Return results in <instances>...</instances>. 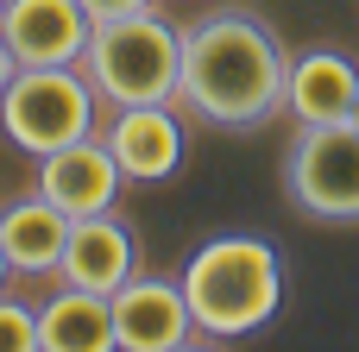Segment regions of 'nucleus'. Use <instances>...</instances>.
<instances>
[{
	"instance_id": "f257e3e1",
	"label": "nucleus",
	"mask_w": 359,
	"mask_h": 352,
	"mask_svg": "<svg viewBox=\"0 0 359 352\" xmlns=\"http://www.w3.org/2000/svg\"><path fill=\"white\" fill-rule=\"evenodd\" d=\"M284 76H290V50L259 13L215 6L183 25L177 101L196 120H208L221 132H259L265 120L284 113Z\"/></svg>"
},
{
	"instance_id": "f03ea898",
	"label": "nucleus",
	"mask_w": 359,
	"mask_h": 352,
	"mask_svg": "<svg viewBox=\"0 0 359 352\" xmlns=\"http://www.w3.org/2000/svg\"><path fill=\"white\" fill-rule=\"evenodd\" d=\"M177 283L208 340H246L284 309V252L259 233H215L189 252Z\"/></svg>"
},
{
	"instance_id": "7ed1b4c3",
	"label": "nucleus",
	"mask_w": 359,
	"mask_h": 352,
	"mask_svg": "<svg viewBox=\"0 0 359 352\" xmlns=\"http://www.w3.org/2000/svg\"><path fill=\"white\" fill-rule=\"evenodd\" d=\"M82 76L95 82V94L107 107L177 101V82H183V25H170L151 6L101 19L95 38H88V50H82Z\"/></svg>"
},
{
	"instance_id": "20e7f679",
	"label": "nucleus",
	"mask_w": 359,
	"mask_h": 352,
	"mask_svg": "<svg viewBox=\"0 0 359 352\" xmlns=\"http://www.w3.org/2000/svg\"><path fill=\"white\" fill-rule=\"evenodd\" d=\"M95 113H101V94L95 82L82 76V63H44V69H19L0 94V126L19 151L44 157V151H63L76 139L95 132Z\"/></svg>"
},
{
	"instance_id": "39448f33",
	"label": "nucleus",
	"mask_w": 359,
	"mask_h": 352,
	"mask_svg": "<svg viewBox=\"0 0 359 352\" xmlns=\"http://www.w3.org/2000/svg\"><path fill=\"white\" fill-rule=\"evenodd\" d=\"M284 189L303 220L359 227V126H297L284 151Z\"/></svg>"
},
{
	"instance_id": "423d86ee",
	"label": "nucleus",
	"mask_w": 359,
	"mask_h": 352,
	"mask_svg": "<svg viewBox=\"0 0 359 352\" xmlns=\"http://www.w3.org/2000/svg\"><path fill=\"white\" fill-rule=\"evenodd\" d=\"M196 315H189V296L177 277H151V271H133L120 290H114V346L120 352H183L196 346Z\"/></svg>"
},
{
	"instance_id": "0eeeda50",
	"label": "nucleus",
	"mask_w": 359,
	"mask_h": 352,
	"mask_svg": "<svg viewBox=\"0 0 359 352\" xmlns=\"http://www.w3.org/2000/svg\"><path fill=\"white\" fill-rule=\"evenodd\" d=\"M114 164L126 170V183H164L183 170V151H189V132L177 120L170 101H139V107H114V126L101 132Z\"/></svg>"
},
{
	"instance_id": "6e6552de",
	"label": "nucleus",
	"mask_w": 359,
	"mask_h": 352,
	"mask_svg": "<svg viewBox=\"0 0 359 352\" xmlns=\"http://www.w3.org/2000/svg\"><path fill=\"white\" fill-rule=\"evenodd\" d=\"M120 189H126V170L114 164V151H107L101 132H88V139H76V145L38 157V195H50L69 220L107 214V208L120 202Z\"/></svg>"
},
{
	"instance_id": "1a4fd4ad",
	"label": "nucleus",
	"mask_w": 359,
	"mask_h": 352,
	"mask_svg": "<svg viewBox=\"0 0 359 352\" xmlns=\"http://www.w3.org/2000/svg\"><path fill=\"white\" fill-rule=\"evenodd\" d=\"M0 38L13 44L19 69H44V63H82L95 19L82 0H6L0 13Z\"/></svg>"
},
{
	"instance_id": "9d476101",
	"label": "nucleus",
	"mask_w": 359,
	"mask_h": 352,
	"mask_svg": "<svg viewBox=\"0 0 359 352\" xmlns=\"http://www.w3.org/2000/svg\"><path fill=\"white\" fill-rule=\"evenodd\" d=\"M133 271H139V233H133L114 208H107V214H82V220H69L57 283H76V290H101V296H114Z\"/></svg>"
},
{
	"instance_id": "9b49d317",
	"label": "nucleus",
	"mask_w": 359,
	"mask_h": 352,
	"mask_svg": "<svg viewBox=\"0 0 359 352\" xmlns=\"http://www.w3.org/2000/svg\"><path fill=\"white\" fill-rule=\"evenodd\" d=\"M359 101V63L347 50H297L284 76V113L297 126H341Z\"/></svg>"
},
{
	"instance_id": "f8f14e48",
	"label": "nucleus",
	"mask_w": 359,
	"mask_h": 352,
	"mask_svg": "<svg viewBox=\"0 0 359 352\" xmlns=\"http://www.w3.org/2000/svg\"><path fill=\"white\" fill-rule=\"evenodd\" d=\"M63 239H69V214L50 195H19L0 208V252L13 277H57Z\"/></svg>"
},
{
	"instance_id": "ddd939ff",
	"label": "nucleus",
	"mask_w": 359,
	"mask_h": 352,
	"mask_svg": "<svg viewBox=\"0 0 359 352\" xmlns=\"http://www.w3.org/2000/svg\"><path fill=\"white\" fill-rule=\"evenodd\" d=\"M38 352H114V296L63 283L38 309Z\"/></svg>"
},
{
	"instance_id": "4468645a",
	"label": "nucleus",
	"mask_w": 359,
	"mask_h": 352,
	"mask_svg": "<svg viewBox=\"0 0 359 352\" xmlns=\"http://www.w3.org/2000/svg\"><path fill=\"white\" fill-rule=\"evenodd\" d=\"M0 352H38V309L0 290Z\"/></svg>"
},
{
	"instance_id": "2eb2a0df",
	"label": "nucleus",
	"mask_w": 359,
	"mask_h": 352,
	"mask_svg": "<svg viewBox=\"0 0 359 352\" xmlns=\"http://www.w3.org/2000/svg\"><path fill=\"white\" fill-rule=\"evenodd\" d=\"M82 6H88V19L101 25V19H120V13H145L151 0H82Z\"/></svg>"
},
{
	"instance_id": "dca6fc26",
	"label": "nucleus",
	"mask_w": 359,
	"mask_h": 352,
	"mask_svg": "<svg viewBox=\"0 0 359 352\" xmlns=\"http://www.w3.org/2000/svg\"><path fill=\"white\" fill-rule=\"evenodd\" d=\"M13 76H19V57H13V44L0 38V94H6V82H13Z\"/></svg>"
},
{
	"instance_id": "f3484780",
	"label": "nucleus",
	"mask_w": 359,
	"mask_h": 352,
	"mask_svg": "<svg viewBox=\"0 0 359 352\" xmlns=\"http://www.w3.org/2000/svg\"><path fill=\"white\" fill-rule=\"evenodd\" d=\"M6 277H13V265H6V252H0V290H6Z\"/></svg>"
},
{
	"instance_id": "a211bd4d",
	"label": "nucleus",
	"mask_w": 359,
	"mask_h": 352,
	"mask_svg": "<svg viewBox=\"0 0 359 352\" xmlns=\"http://www.w3.org/2000/svg\"><path fill=\"white\" fill-rule=\"evenodd\" d=\"M353 126H359V101H353Z\"/></svg>"
},
{
	"instance_id": "6ab92c4d",
	"label": "nucleus",
	"mask_w": 359,
	"mask_h": 352,
	"mask_svg": "<svg viewBox=\"0 0 359 352\" xmlns=\"http://www.w3.org/2000/svg\"><path fill=\"white\" fill-rule=\"evenodd\" d=\"M0 13H6V0H0Z\"/></svg>"
}]
</instances>
